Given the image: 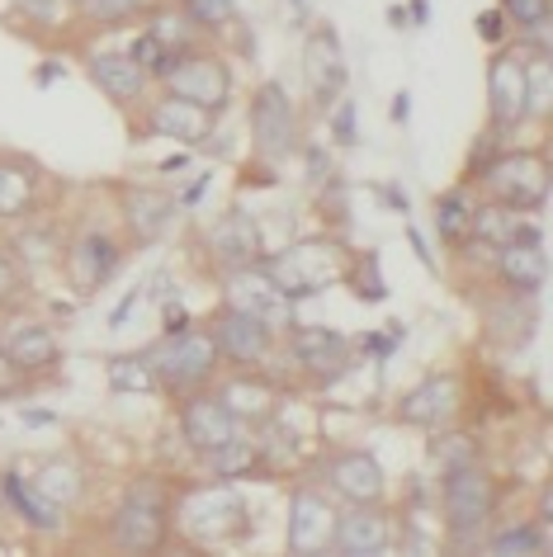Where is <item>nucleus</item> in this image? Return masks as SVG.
<instances>
[{"label": "nucleus", "instance_id": "1", "mask_svg": "<svg viewBox=\"0 0 553 557\" xmlns=\"http://www.w3.org/2000/svg\"><path fill=\"white\" fill-rule=\"evenodd\" d=\"M143 355H147L151 373H157V387L165 397H175V401L199 393V387H213L218 369H223V355H218L213 336L209 331H195V326L165 331V336Z\"/></svg>", "mask_w": 553, "mask_h": 557}, {"label": "nucleus", "instance_id": "2", "mask_svg": "<svg viewBox=\"0 0 553 557\" xmlns=\"http://www.w3.org/2000/svg\"><path fill=\"white\" fill-rule=\"evenodd\" d=\"M496 478L478 463H459L445 468V482H440V524H445V539L459 543V548H474V543L488 534L492 515H496Z\"/></svg>", "mask_w": 553, "mask_h": 557}, {"label": "nucleus", "instance_id": "3", "mask_svg": "<svg viewBox=\"0 0 553 557\" xmlns=\"http://www.w3.org/2000/svg\"><path fill=\"white\" fill-rule=\"evenodd\" d=\"M171 510L180 515V529L195 543H237V539H246V529H251L246 524L242 496L232 492L228 482H209L189 496H175Z\"/></svg>", "mask_w": 553, "mask_h": 557}, {"label": "nucleus", "instance_id": "4", "mask_svg": "<svg viewBox=\"0 0 553 557\" xmlns=\"http://www.w3.org/2000/svg\"><path fill=\"white\" fill-rule=\"evenodd\" d=\"M492 203L520 208V213H539L549 199V161L544 151H506V157L488 161L474 175Z\"/></svg>", "mask_w": 553, "mask_h": 557}, {"label": "nucleus", "instance_id": "5", "mask_svg": "<svg viewBox=\"0 0 553 557\" xmlns=\"http://www.w3.org/2000/svg\"><path fill=\"white\" fill-rule=\"evenodd\" d=\"M251 147L260 161H288L303 151V114L280 81H266L251 95Z\"/></svg>", "mask_w": 553, "mask_h": 557}, {"label": "nucleus", "instance_id": "6", "mask_svg": "<svg viewBox=\"0 0 553 557\" xmlns=\"http://www.w3.org/2000/svg\"><path fill=\"white\" fill-rule=\"evenodd\" d=\"M161 86H165V95H180V100L209 109V114H223L232 100V72L209 48H185L171 62V72L161 76Z\"/></svg>", "mask_w": 553, "mask_h": 557}, {"label": "nucleus", "instance_id": "7", "mask_svg": "<svg viewBox=\"0 0 553 557\" xmlns=\"http://www.w3.org/2000/svg\"><path fill=\"white\" fill-rule=\"evenodd\" d=\"M209 336L218 345V355H223V364H237V369H260L274 355V326L266 317L237 308V302H223L209 317Z\"/></svg>", "mask_w": 553, "mask_h": 557}, {"label": "nucleus", "instance_id": "8", "mask_svg": "<svg viewBox=\"0 0 553 557\" xmlns=\"http://www.w3.org/2000/svg\"><path fill=\"white\" fill-rule=\"evenodd\" d=\"M520 48H496L488 62V119L492 133H516L530 119V66Z\"/></svg>", "mask_w": 553, "mask_h": 557}, {"label": "nucleus", "instance_id": "9", "mask_svg": "<svg viewBox=\"0 0 553 557\" xmlns=\"http://www.w3.org/2000/svg\"><path fill=\"white\" fill-rule=\"evenodd\" d=\"M260 270L270 274V284L294 302V298H312L317 288H327L331 278L341 274L336 264V246L331 242H303V246H288L284 256H270L260 260Z\"/></svg>", "mask_w": 553, "mask_h": 557}, {"label": "nucleus", "instance_id": "10", "mask_svg": "<svg viewBox=\"0 0 553 557\" xmlns=\"http://www.w3.org/2000/svg\"><path fill=\"white\" fill-rule=\"evenodd\" d=\"M180 435H185V444L195 449L199 458L223 449V444H232L242 435V421L232 416V407L223 397H218V387H199V393L180 397Z\"/></svg>", "mask_w": 553, "mask_h": 557}, {"label": "nucleus", "instance_id": "11", "mask_svg": "<svg viewBox=\"0 0 553 557\" xmlns=\"http://www.w3.org/2000/svg\"><path fill=\"white\" fill-rule=\"evenodd\" d=\"M288 355H294V364L322 387H331L336 379H345V373L355 369V345L331 326H294L288 331Z\"/></svg>", "mask_w": 553, "mask_h": 557}, {"label": "nucleus", "instance_id": "12", "mask_svg": "<svg viewBox=\"0 0 553 557\" xmlns=\"http://www.w3.org/2000/svg\"><path fill=\"white\" fill-rule=\"evenodd\" d=\"M393 543V520L379 500H351L336 520H331V553L341 557H369V553H389Z\"/></svg>", "mask_w": 553, "mask_h": 557}, {"label": "nucleus", "instance_id": "13", "mask_svg": "<svg viewBox=\"0 0 553 557\" xmlns=\"http://www.w3.org/2000/svg\"><path fill=\"white\" fill-rule=\"evenodd\" d=\"M317 478H322V486L331 496H341L345 506L351 500H383V492H389V478H383L379 458L365 454V449H336L322 458V468H317Z\"/></svg>", "mask_w": 553, "mask_h": 557}, {"label": "nucleus", "instance_id": "14", "mask_svg": "<svg viewBox=\"0 0 553 557\" xmlns=\"http://www.w3.org/2000/svg\"><path fill=\"white\" fill-rule=\"evenodd\" d=\"M109 539L119 553H161L171 543V506H147V500H128L109 520Z\"/></svg>", "mask_w": 553, "mask_h": 557}, {"label": "nucleus", "instance_id": "15", "mask_svg": "<svg viewBox=\"0 0 553 557\" xmlns=\"http://www.w3.org/2000/svg\"><path fill=\"white\" fill-rule=\"evenodd\" d=\"M213 119L209 109L180 100V95H161V100L147 104L143 114V133L147 137H165V143H180V147H204L213 137Z\"/></svg>", "mask_w": 553, "mask_h": 557}, {"label": "nucleus", "instance_id": "16", "mask_svg": "<svg viewBox=\"0 0 553 557\" xmlns=\"http://www.w3.org/2000/svg\"><path fill=\"white\" fill-rule=\"evenodd\" d=\"M66 278H72V288L81 298H90V294H100V288L109 284V278L119 274V264H123V246L114 242V236H105V232H86L81 242L66 250Z\"/></svg>", "mask_w": 553, "mask_h": 557}, {"label": "nucleus", "instance_id": "17", "mask_svg": "<svg viewBox=\"0 0 553 557\" xmlns=\"http://www.w3.org/2000/svg\"><path fill=\"white\" fill-rule=\"evenodd\" d=\"M454 411H459V379L454 373H431V379H421L397 397V421L403 425L440 430L454 421Z\"/></svg>", "mask_w": 553, "mask_h": 557}, {"label": "nucleus", "instance_id": "18", "mask_svg": "<svg viewBox=\"0 0 553 557\" xmlns=\"http://www.w3.org/2000/svg\"><path fill=\"white\" fill-rule=\"evenodd\" d=\"M303 76H308V90H312V100L331 109L341 100V90H345V52H341V38L336 29H312L308 34V44H303Z\"/></svg>", "mask_w": 553, "mask_h": 557}, {"label": "nucleus", "instance_id": "19", "mask_svg": "<svg viewBox=\"0 0 553 557\" xmlns=\"http://www.w3.org/2000/svg\"><path fill=\"white\" fill-rule=\"evenodd\" d=\"M331 520H336V510H331L327 492H317V486H298V492L288 496V529H284L288 553H327Z\"/></svg>", "mask_w": 553, "mask_h": 557}, {"label": "nucleus", "instance_id": "20", "mask_svg": "<svg viewBox=\"0 0 553 557\" xmlns=\"http://www.w3.org/2000/svg\"><path fill=\"white\" fill-rule=\"evenodd\" d=\"M0 350H5V359L29 383L48 379V373L62 364V341L52 336V326H44V322H15L5 336H0Z\"/></svg>", "mask_w": 553, "mask_h": 557}, {"label": "nucleus", "instance_id": "21", "mask_svg": "<svg viewBox=\"0 0 553 557\" xmlns=\"http://www.w3.org/2000/svg\"><path fill=\"white\" fill-rule=\"evenodd\" d=\"M204 246H209V256L223 264V270H246V264H260L266 256H260V227L251 213H242V208H232V213H223L209 227V236H204Z\"/></svg>", "mask_w": 553, "mask_h": 557}, {"label": "nucleus", "instance_id": "22", "mask_svg": "<svg viewBox=\"0 0 553 557\" xmlns=\"http://www.w3.org/2000/svg\"><path fill=\"white\" fill-rule=\"evenodd\" d=\"M86 76L100 86V95L114 109L143 104L147 100V86H151V76L128 58V52H95V58L86 62Z\"/></svg>", "mask_w": 553, "mask_h": 557}, {"label": "nucleus", "instance_id": "23", "mask_svg": "<svg viewBox=\"0 0 553 557\" xmlns=\"http://www.w3.org/2000/svg\"><path fill=\"white\" fill-rule=\"evenodd\" d=\"M492 270H496V278H502L506 294L539 298V288H544V278H549L544 242H506V246H496Z\"/></svg>", "mask_w": 553, "mask_h": 557}, {"label": "nucleus", "instance_id": "24", "mask_svg": "<svg viewBox=\"0 0 553 557\" xmlns=\"http://www.w3.org/2000/svg\"><path fill=\"white\" fill-rule=\"evenodd\" d=\"M123 222L137 242H157V236L175 222V199L151 185H128L123 189Z\"/></svg>", "mask_w": 553, "mask_h": 557}, {"label": "nucleus", "instance_id": "25", "mask_svg": "<svg viewBox=\"0 0 553 557\" xmlns=\"http://www.w3.org/2000/svg\"><path fill=\"white\" fill-rule=\"evenodd\" d=\"M539 326V312H534V298L525 294H502L496 302H488V336L506 350H520L525 341L534 336Z\"/></svg>", "mask_w": 553, "mask_h": 557}, {"label": "nucleus", "instance_id": "26", "mask_svg": "<svg viewBox=\"0 0 553 557\" xmlns=\"http://www.w3.org/2000/svg\"><path fill=\"white\" fill-rule=\"evenodd\" d=\"M218 397L228 401L242 425H266L274 416V387L266 379H251V369H242L232 383L218 387Z\"/></svg>", "mask_w": 553, "mask_h": 557}, {"label": "nucleus", "instance_id": "27", "mask_svg": "<svg viewBox=\"0 0 553 557\" xmlns=\"http://www.w3.org/2000/svg\"><path fill=\"white\" fill-rule=\"evenodd\" d=\"M0 496H5L10 506H15L20 520L29 529H38V534H58V529H62V510L52 506V500L38 496V486L24 482L20 472H5V478H0Z\"/></svg>", "mask_w": 553, "mask_h": 557}, {"label": "nucleus", "instance_id": "28", "mask_svg": "<svg viewBox=\"0 0 553 557\" xmlns=\"http://www.w3.org/2000/svg\"><path fill=\"white\" fill-rule=\"evenodd\" d=\"M34 486H38V496L44 500H52L58 510H72L81 496H86V472H81L72 458H48L44 468L29 478Z\"/></svg>", "mask_w": 553, "mask_h": 557}, {"label": "nucleus", "instance_id": "29", "mask_svg": "<svg viewBox=\"0 0 553 557\" xmlns=\"http://www.w3.org/2000/svg\"><path fill=\"white\" fill-rule=\"evenodd\" d=\"M266 458H260V444L256 440H232L223 444V449H213V454H204V468H209V482H237L246 478V472H256Z\"/></svg>", "mask_w": 553, "mask_h": 557}, {"label": "nucleus", "instance_id": "30", "mask_svg": "<svg viewBox=\"0 0 553 557\" xmlns=\"http://www.w3.org/2000/svg\"><path fill=\"white\" fill-rule=\"evenodd\" d=\"M468 222H474V199H468V185L440 194V199H435V232H440V242L464 246L468 242Z\"/></svg>", "mask_w": 553, "mask_h": 557}, {"label": "nucleus", "instance_id": "31", "mask_svg": "<svg viewBox=\"0 0 553 557\" xmlns=\"http://www.w3.org/2000/svg\"><path fill=\"white\" fill-rule=\"evenodd\" d=\"M34 165H20V161H0V218H24V208L34 199Z\"/></svg>", "mask_w": 553, "mask_h": 557}, {"label": "nucleus", "instance_id": "32", "mask_svg": "<svg viewBox=\"0 0 553 557\" xmlns=\"http://www.w3.org/2000/svg\"><path fill=\"white\" fill-rule=\"evenodd\" d=\"M72 5H76V20L90 24V29H119L133 15H143L147 0H72Z\"/></svg>", "mask_w": 553, "mask_h": 557}, {"label": "nucleus", "instance_id": "33", "mask_svg": "<svg viewBox=\"0 0 553 557\" xmlns=\"http://www.w3.org/2000/svg\"><path fill=\"white\" fill-rule=\"evenodd\" d=\"M105 373L114 393H157V373H151L147 355H114L105 364Z\"/></svg>", "mask_w": 553, "mask_h": 557}, {"label": "nucleus", "instance_id": "34", "mask_svg": "<svg viewBox=\"0 0 553 557\" xmlns=\"http://www.w3.org/2000/svg\"><path fill=\"white\" fill-rule=\"evenodd\" d=\"M180 52H185V48H171L157 29H147V34H137V44L128 48V58H133L137 66H143V72H147L151 81H161L165 72H171V62L180 58Z\"/></svg>", "mask_w": 553, "mask_h": 557}, {"label": "nucleus", "instance_id": "35", "mask_svg": "<svg viewBox=\"0 0 553 557\" xmlns=\"http://www.w3.org/2000/svg\"><path fill=\"white\" fill-rule=\"evenodd\" d=\"M488 553H496V557H511V553H544V524H539V520H525V524L496 529V534L488 539Z\"/></svg>", "mask_w": 553, "mask_h": 557}, {"label": "nucleus", "instance_id": "36", "mask_svg": "<svg viewBox=\"0 0 553 557\" xmlns=\"http://www.w3.org/2000/svg\"><path fill=\"white\" fill-rule=\"evenodd\" d=\"M180 5H185V20L195 29H223L237 20V0H180Z\"/></svg>", "mask_w": 553, "mask_h": 557}, {"label": "nucleus", "instance_id": "37", "mask_svg": "<svg viewBox=\"0 0 553 557\" xmlns=\"http://www.w3.org/2000/svg\"><path fill=\"white\" fill-rule=\"evenodd\" d=\"M502 15L511 20V29H539L553 20V0H502Z\"/></svg>", "mask_w": 553, "mask_h": 557}, {"label": "nucleus", "instance_id": "38", "mask_svg": "<svg viewBox=\"0 0 553 557\" xmlns=\"http://www.w3.org/2000/svg\"><path fill=\"white\" fill-rule=\"evenodd\" d=\"M431 454L440 458V468H459V463H478V444L468 435H445L431 444Z\"/></svg>", "mask_w": 553, "mask_h": 557}, {"label": "nucleus", "instance_id": "39", "mask_svg": "<svg viewBox=\"0 0 553 557\" xmlns=\"http://www.w3.org/2000/svg\"><path fill=\"white\" fill-rule=\"evenodd\" d=\"M128 500H147V506H175V492L157 478H137L128 482Z\"/></svg>", "mask_w": 553, "mask_h": 557}, {"label": "nucleus", "instance_id": "40", "mask_svg": "<svg viewBox=\"0 0 553 557\" xmlns=\"http://www.w3.org/2000/svg\"><path fill=\"white\" fill-rule=\"evenodd\" d=\"M20 288H24V270H20V260L0 250V302L20 298Z\"/></svg>", "mask_w": 553, "mask_h": 557}, {"label": "nucleus", "instance_id": "41", "mask_svg": "<svg viewBox=\"0 0 553 557\" xmlns=\"http://www.w3.org/2000/svg\"><path fill=\"white\" fill-rule=\"evenodd\" d=\"M331 133H336L341 147H355V104L336 100V114H331Z\"/></svg>", "mask_w": 553, "mask_h": 557}, {"label": "nucleus", "instance_id": "42", "mask_svg": "<svg viewBox=\"0 0 553 557\" xmlns=\"http://www.w3.org/2000/svg\"><path fill=\"white\" fill-rule=\"evenodd\" d=\"M24 387H29V379H24V373L5 359V350H0V397H15V393H24Z\"/></svg>", "mask_w": 553, "mask_h": 557}, {"label": "nucleus", "instance_id": "43", "mask_svg": "<svg viewBox=\"0 0 553 557\" xmlns=\"http://www.w3.org/2000/svg\"><path fill=\"white\" fill-rule=\"evenodd\" d=\"M478 34L488 38V44L502 48V38H506V15H502V10H488V15H478Z\"/></svg>", "mask_w": 553, "mask_h": 557}, {"label": "nucleus", "instance_id": "44", "mask_svg": "<svg viewBox=\"0 0 553 557\" xmlns=\"http://www.w3.org/2000/svg\"><path fill=\"white\" fill-rule=\"evenodd\" d=\"M185 326H189L185 308H165V331H185Z\"/></svg>", "mask_w": 553, "mask_h": 557}, {"label": "nucleus", "instance_id": "45", "mask_svg": "<svg viewBox=\"0 0 553 557\" xmlns=\"http://www.w3.org/2000/svg\"><path fill=\"white\" fill-rule=\"evenodd\" d=\"M407 114H411V95L403 90V95L393 100V123H407Z\"/></svg>", "mask_w": 553, "mask_h": 557}, {"label": "nucleus", "instance_id": "46", "mask_svg": "<svg viewBox=\"0 0 553 557\" xmlns=\"http://www.w3.org/2000/svg\"><path fill=\"white\" fill-rule=\"evenodd\" d=\"M137 298H143V294H128V298H123L119 308H114V317H109V322H114V326H123V317H128V312L137 308Z\"/></svg>", "mask_w": 553, "mask_h": 557}, {"label": "nucleus", "instance_id": "47", "mask_svg": "<svg viewBox=\"0 0 553 557\" xmlns=\"http://www.w3.org/2000/svg\"><path fill=\"white\" fill-rule=\"evenodd\" d=\"M393 341H397V336H393ZM393 341H383V336H369L365 345H369V350H374V355L383 359V355H393Z\"/></svg>", "mask_w": 553, "mask_h": 557}, {"label": "nucleus", "instance_id": "48", "mask_svg": "<svg viewBox=\"0 0 553 557\" xmlns=\"http://www.w3.org/2000/svg\"><path fill=\"white\" fill-rule=\"evenodd\" d=\"M24 421H29V425H52V416L48 411H24Z\"/></svg>", "mask_w": 553, "mask_h": 557}]
</instances>
